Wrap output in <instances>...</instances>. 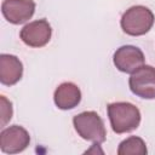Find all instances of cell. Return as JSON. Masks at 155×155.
I'll return each instance as SVG.
<instances>
[{"mask_svg":"<svg viewBox=\"0 0 155 155\" xmlns=\"http://www.w3.org/2000/svg\"><path fill=\"white\" fill-rule=\"evenodd\" d=\"M108 116L113 131L117 134L132 132L140 124V111L130 102L110 103L108 105Z\"/></svg>","mask_w":155,"mask_h":155,"instance_id":"cell-1","label":"cell"},{"mask_svg":"<svg viewBox=\"0 0 155 155\" xmlns=\"http://www.w3.org/2000/svg\"><path fill=\"white\" fill-rule=\"evenodd\" d=\"M73 125L78 134L85 139L99 145L107 139V130L102 117L96 111H82L73 117Z\"/></svg>","mask_w":155,"mask_h":155,"instance_id":"cell-2","label":"cell"},{"mask_svg":"<svg viewBox=\"0 0 155 155\" xmlns=\"http://www.w3.org/2000/svg\"><path fill=\"white\" fill-rule=\"evenodd\" d=\"M155 16L148 7L136 5L126 10L121 17L120 25L124 33L131 36H140L147 34L154 25Z\"/></svg>","mask_w":155,"mask_h":155,"instance_id":"cell-3","label":"cell"},{"mask_svg":"<svg viewBox=\"0 0 155 155\" xmlns=\"http://www.w3.org/2000/svg\"><path fill=\"white\" fill-rule=\"evenodd\" d=\"M130 90L137 97L143 99L155 98V68L143 64L133 71L128 80Z\"/></svg>","mask_w":155,"mask_h":155,"instance_id":"cell-4","label":"cell"},{"mask_svg":"<svg viewBox=\"0 0 155 155\" xmlns=\"http://www.w3.org/2000/svg\"><path fill=\"white\" fill-rule=\"evenodd\" d=\"M51 35H52V28L45 18L29 22L19 31L21 40L27 46L30 47L45 46L51 40Z\"/></svg>","mask_w":155,"mask_h":155,"instance_id":"cell-5","label":"cell"},{"mask_svg":"<svg viewBox=\"0 0 155 155\" xmlns=\"http://www.w3.org/2000/svg\"><path fill=\"white\" fill-rule=\"evenodd\" d=\"M30 143L29 132L18 125L6 127L0 133V149L6 154H17L28 148Z\"/></svg>","mask_w":155,"mask_h":155,"instance_id":"cell-6","label":"cell"},{"mask_svg":"<svg viewBox=\"0 0 155 155\" xmlns=\"http://www.w3.org/2000/svg\"><path fill=\"white\" fill-rule=\"evenodd\" d=\"M144 61L145 58L143 51L139 47L132 45H124L119 47L113 57V62L116 69L126 74H132L136 71L144 64Z\"/></svg>","mask_w":155,"mask_h":155,"instance_id":"cell-7","label":"cell"},{"mask_svg":"<svg viewBox=\"0 0 155 155\" xmlns=\"http://www.w3.org/2000/svg\"><path fill=\"white\" fill-rule=\"evenodd\" d=\"M35 6L34 0H4L1 12L11 24H23L33 17Z\"/></svg>","mask_w":155,"mask_h":155,"instance_id":"cell-8","label":"cell"},{"mask_svg":"<svg viewBox=\"0 0 155 155\" xmlns=\"http://www.w3.org/2000/svg\"><path fill=\"white\" fill-rule=\"evenodd\" d=\"M23 75V64L18 57L8 53L0 54V81L2 85L12 86Z\"/></svg>","mask_w":155,"mask_h":155,"instance_id":"cell-9","label":"cell"},{"mask_svg":"<svg viewBox=\"0 0 155 155\" xmlns=\"http://www.w3.org/2000/svg\"><path fill=\"white\" fill-rule=\"evenodd\" d=\"M53 101L58 109H73L78 107L81 101V91L74 82H63L54 90Z\"/></svg>","mask_w":155,"mask_h":155,"instance_id":"cell-10","label":"cell"},{"mask_svg":"<svg viewBox=\"0 0 155 155\" xmlns=\"http://www.w3.org/2000/svg\"><path fill=\"white\" fill-rule=\"evenodd\" d=\"M148 153L147 144L140 137L131 136L124 139L117 148L119 155H145Z\"/></svg>","mask_w":155,"mask_h":155,"instance_id":"cell-11","label":"cell"},{"mask_svg":"<svg viewBox=\"0 0 155 155\" xmlns=\"http://www.w3.org/2000/svg\"><path fill=\"white\" fill-rule=\"evenodd\" d=\"M0 101H1V127H4L12 117V103L5 97V96H1L0 97Z\"/></svg>","mask_w":155,"mask_h":155,"instance_id":"cell-12","label":"cell"}]
</instances>
